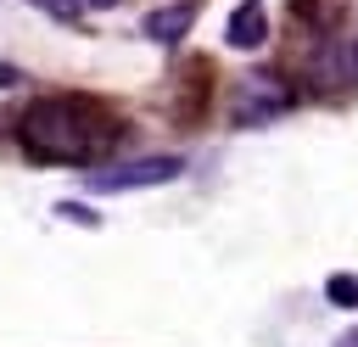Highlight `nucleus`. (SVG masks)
I'll return each instance as SVG.
<instances>
[{
  "mask_svg": "<svg viewBox=\"0 0 358 347\" xmlns=\"http://www.w3.org/2000/svg\"><path fill=\"white\" fill-rule=\"evenodd\" d=\"M112 123L90 101H39L22 118V146L45 162H90L112 146Z\"/></svg>",
  "mask_w": 358,
  "mask_h": 347,
  "instance_id": "obj_1",
  "label": "nucleus"
},
{
  "mask_svg": "<svg viewBox=\"0 0 358 347\" xmlns=\"http://www.w3.org/2000/svg\"><path fill=\"white\" fill-rule=\"evenodd\" d=\"M179 174V157H140V162H123V168H106V174H90L95 190H134V185H162Z\"/></svg>",
  "mask_w": 358,
  "mask_h": 347,
  "instance_id": "obj_2",
  "label": "nucleus"
},
{
  "mask_svg": "<svg viewBox=\"0 0 358 347\" xmlns=\"http://www.w3.org/2000/svg\"><path fill=\"white\" fill-rule=\"evenodd\" d=\"M235 50H257L268 39V22H263V0H241L235 17H229V34H224Z\"/></svg>",
  "mask_w": 358,
  "mask_h": 347,
  "instance_id": "obj_3",
  "label": "nucleus"
},
{
  "mask_svg": "<svg viewBox=\"0 0 358 347\" xmlns=\"http://www.w3.org/2000/svg\"><path fill=\"white\" fill-rule=\"evenodd\" d=\"M190 17H196V6H168V11H151V17H145V34H151V39H162V45H173V39L190 28Z\"/></svg>",
  "mask_w": 358,
  "mask_h": 347,
  "instance_id": "obj_4",
  "label": "nucleus"
},
{
  "mask_svg": "<svg viewBox=\"0 0 358 347\" xmlns=\"http://www.w3.org/2000/svg\"><path fill=\"white\" fill-rule=\"evenodd\" d=\"M330 297H336V302H358V280H347V274L330 280Z\"/></svg>",
  "mask_w": 358,
  "mask_h": 347,
  "instance_id": "obj_5",
  "label": "nucleus"
},
{
  "mask_svg": "<svg viewBox=\"0 0 358 347\" xmlns=\"http://www.w3.org/2000/svg\"><path fill=\"white\" fill-rule=\"evenodd\" d=\"M34 6H50L56 17H67V11H73V0H34Z\"/></svg>",
  "mask_w": 358,
  "mask_h": 347,
  "instance_id": "obj_6",
  "label": "nucleus"
},
{
  "mask_svg": "<svg viewBox=\"0 0 358 347\" xmlns=\"http://www.w3.org/2000/svg\"><path fill=\"white\" fill-rule=\"evenodd\" d=\"M73 6H95V11H106V6H117V0H73Z\"/></svg>",
  "mask_w": 358,
  "mask_h": 347,
  "instance_id": "obj_7",
  "label": "nucleus"
},
{
  "mask_svg": "<svg viewBox=\"0 0 358 347\" xmlns=\"http://www.w3.org/2000/svg\"><path fill=\"white\" fill-rule=\"evenodd\" d=\"M341 347H358V336H347V341H341Z\"/></svg>",
  "mask_w": 358,
  "mask_h": 347,
  "instance_id": "obj_8",
  "label": "nucleus"
}]
</instances>
